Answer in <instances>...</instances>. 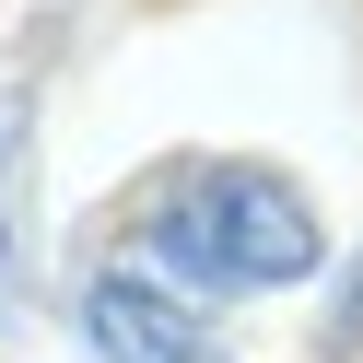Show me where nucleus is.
I'll list each match as a JSON object with an SVG mask.
<instances>
[{"instance_id": "f257e3e1", "label": "nucleus", "mask_w": 363, "mask_h": 363, "mask_svg": "<svg viewBox=\"0 0 363 363\" xmlns=\"http://www.w3.org/2000/svg\"><path fill=\"white\" fill-rule=\"evenodd\" d=\"M141 258L164 269V281H188L199 305H223V293H281L305 281L316 258H328V223H316V199L293 188L281 164H188L152 188L141 211Z\"/></svg>"}, {"instance_id": "7ed1b4c3", "label": "nucleus", "mask_w": 363, "mask_h": 363, "mask_svg": "<svg viewBox=\"0 0 363 363\" xmlns=\"http://www.w3.org/2000/svg\"><path fill=\"white\" fill-rule=\"evenodd\" d=\"M24 188H35V94H0V293L24 269Z\"/></svg>"}, {"instance_id": "f03ea898", "label": "nucleus", "mask_w": 363, "mask_h": 363, "mask_svg": "<svg viewBox=\"0 0 363 363\" xmlns=\"http://www.w3.org/2000/svg\"><path fill=\"white\" fill-rule=\"evenodd\" d=\"M82 340H94V363H235L223 316L188 281H164L152 258H118L82 281Z\"/></svg>"}]
</instances>
